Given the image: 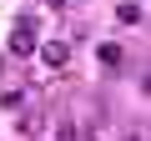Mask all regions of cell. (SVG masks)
Listing matches in <instances>:
<instances>
[{
    "label": "cell",
    "mask_w": 151,
    "mask_h": 141,
    "mask_svg": "<svg viewBox=\"0 0 151 141\" xmlns=\"http://www.w3.org/2000/svg\"><path fill=\"white\" fill-rule=\"evenodd\" d=\"M10 50H15V55H30V50H35V20H30V15L15 20V30H10Z\"/></svg>",
    "instance_id": "obj_1"
},
{
    "label": "cell",
    "mask_w": 151,
    "mask_h": 141,
    "mask_svg": "<svg viewBox=\"0 0 151 141\" xmlns=\"http://www.w3.org/2000/svg\"><path fill=\"white\" fill-rule=\"evenodd\" d=\"M40 60H45L50 70H60V65L70 60V45H65V40H45V45H40Z\"/></svg>",
    "instance_id": "obj_2"
},
{
    "label": "cell",
    "mask_w": 151,
    "mask_h": 141,
    "mask_svg": "<svg viewBox=\"0 0 151 141\" xmlns=\"http://www.w3.org/2000/svg\"><path fill=\"white\" fill-rule=\"evenodd\" d=\"M116 20H121V25H136V20H141V5H136V0H126V5L116 10Z\"/></svg>",
    "instance_id": "obj_3"
},
{
    "label": "cell",
    "mask_w": 151,
    "mask_h": 141,
    "mask_svg": "<svg viewBox=\"0 0 151 141\" xmlns=\"http://www.w3.org/2000/svg\"><path fill=\"white\" fill-rule=\"evenodd\" d=\"M96 55H101V60H106V65H121V45H111V40H106V45H101V50H96Z\"/></svg>",
    "instance_id": "obj_4"
},
{
    "label": "cell",
    "mask_w": 151,
    "mask_h": 141,
    "mask_svg": "<svg viewBox=\"0 0 151 141\" xmlns=\"http://www.w3.org/2000/svg\"><path fill=\"white\" fill-rule=\"evenodd\" d=\"M55 141H76V131H70V121H60V126H55Z\"/></svg>",
    "instance_id": "obj_5"
},
{
    "label": "cell",
    "mask_w": 151,
    "mask_h": 141,
    "mask_svg": "<svg viewBox=\"0 0 151 141\" xmlns=\"http://www.w3.org/2000/svg\"><path fill=\"white\" fill-rule=\"evenodd\" d=\"M131 141H141V136H131Z\"/></svg>",
    "instance_id": "obj_6"
},
{
    "label": "cell",
    "mask_w": 151,
    "mask_h": 141,
    "mask_svg": "<svg viewBox=\"0 0 151 141\" xmlns=\"http://www.w3.org/2000/svg\"><path fill=\"white\" fill-rule=\"evenodd\" d=\"M136 5H141V0H136Z\"/></svg>",
    "instance_id": "obj_7"
}]
</instances>
